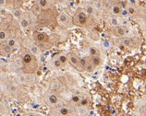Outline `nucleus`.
Here are the masks:
<instances>
[{
    "label": "nucleus",
    "mask_w": 146,
    "mask_h": 116,
    "mask_svg": "<svg viewBox=\"0 0 146 116\" xmlns=\"http://www.w3.org/2000/svg\"><path fill=\"white\" fill-rule=\"evenodd\" d=\"M50 116H80L78 108L70 104L64 103L55 108H51L49 111Z\"/></svg>",
    "instance_id": "nucleus-1"
},
{
    "label": "nucleus",
    "mask_w": 146,
    "mask_h": 116,
    "mask_svg": "<svg viewBox=\"0 0 146 116\" xmlns=\"http://www.w3.org/2000/svg\"><path fill=\"white\" fill-rule=\"evenodd\" d=\"M21 69L25 74H33L36 71L38 64L36 57L33 55L29 51L25 52L21 57Z\"/></svg>",
    "instance_id": "nucleus-2"
},
{
    "label": "nucleus",
    "mask_w": 146,
    "mask_h": 116,
    "mask_svg": "<svg viewBox=\"0 0 146 116\" xmlns=\"http://www.w3.org/2000/svg\"><path fill=\"white\" fill-rule=\"evenodd\" d=\"M73 25L88 28L92 25V17L88 15L84 9H79L72 18Z\"/></svg>",
    "instance_id": "nucleus-3"
},
{
    "label": "nucleus",
    "mask_w": 146,
    "mask_h": 116,
    "mask_svg": "<svg viewBox=\"0 0 146 116\" xmlns=\"http://www.w3.org/2000/svg\"><path fill=\"white\" fill-rule=\"evenodd\" d=\"M43 100H44V102L46 104L47 106L51 108H55V107L64 104V100L56 91L46 92V93L44 95Z\"/></svg>",
    "instance_id": "nucleus-4"
},
{
    "label": "nucleus",
    "mask_w": 146,
    "mask_h": 116,
    "mask_svg": "<svg viewBox=\"0 0 146 116\" xmlns=\"http://www.w3.org/2000/svg\"><path fill=\"white\" fill-rule=\"evenodd\" d=\"M68 64H70L73 68H75L77 71L79 72H83V68L82 63H80V58L78 55H76L74 53H70L68 55Z\"/></svg>",
    "instance_id": "nucleus-5"
},
{
    "label": "nucleus",
    "mask_w": 146,
    "mask_h": 116,
    "mask_svg": "<svg viewBox=\"0 0 146 116\" xmlns=\"http://www.w3.org/2000/svg\"><path fill=\"white\" fill-rule=\"evenodd\" d=\"M56 22L60 27L65 29H68V28H70L71 26H73V21H72V18L68 16V14L66 13H60L58 16L56 18Z\"/></svg>",
    "instance_id": "nucleus-6"
},
{
    "label": "nucleus",
    "mask_w": 146,
    "mask_h": 116,
    "mask_svg": "<svg viewBox=\"0 0 146 116\" xmlns=\"http://www.w3.org/2000/svg\"><path fill=\"white\" fill-rule=\"evenodd\" d=\"M10 114L9 107L5 100H4L3 94L0 92V115L1 116H9Z\"/></svg>",
    "instance_id": "nucleus-7"
},
{
    "label": "nucleus",
    "mask_w": 146,
    "mask_h": 116,
    "mask_svg": "<svg viewBox=\"0 0 146 116\" xmlns=\"http://www.w3.org/2000/svg\"><path fill=\"white\" fill-rule=\"evenodd\" d=\"M112 32L115 36H117V37H125L127 34H128L129 32V30L125 28V27H123V26H117V27H113V30H112Z\"/></svg>",
    "instance_id": "nucleus-8"
},
{
    "label": "nucleus",
    "mask_w": 146,
    "mask_h": 116,
    "mask_svg": "<svg viewBox=\"0 0 146 116\" xmlns=\"http://www.w3.org/2000/svg\"><path fill=\"white\" fill-rule=\"evenodd\" d=\"M33 38L35 42H39V44H46L49 40V36L45 32H35L33 33Z\"/></svg>",
    "instance_id": "nucleus-9"
},
{
    "label": "nucleus",
    "mask_w": 146,
    "mask_h": 116,
    "mask_svg": "<svg viewBox=\"0 0 146 116\" xmlns=\"http://www.w3.org/2000/svg\"><path fill=\"white\" fill-rule=\"evenodd\" d=\"M29 52L32 53L33 55L35 56L36 58L39 57L41 55V53H42V51H41L40 47L37 44H32L29 46Z\"/></svg>",
    "instance_id": "nucleus-10"
},
{
    "label": "nucleus",
    "mask_w": 146,
    "mask_h": 116,
    "mask_svg": "<svg viewBox=\"0 0 146 116\" xmlns=\"http://www.w3.org/2000/svg\"><path fill=\"white\" fill-rule=\"evenodd\" d=\"M19 23H20V26L21 27L23 30H27L30 27V24H31V22H30V18H27L26 16H22L21 17V18L19 19Z\"/></svg>",
    "instance_id": "nucleus-11"
},
{
    "label": "nucleus",
    "mask_w": 146,
    "mask_h": 116,
    "mask_svg": "<svg viewBox=\"0 0 146 116\" xmlns=\"http://www.w3.org/2000/svg\"><path fill=\"white\" fill-rule=\"evenodd\" d=\"M123 9L121 7L120 5H117V4H115L112 7H111V12L115 16H121V12H122Z\"/></svg>",
    "instance_id": "nucleus-12"
},
{
    "label": "nucleus",
    "mask_w": 146,
    "mask_h": 116,
    "mask_svg": "<svg viewBox=\"0 0 146 116\" xmlns=\"http://www.w3.org/2000/svg\"><path fill=\"white\" fill-rule=\"evenodd\" d=\"M84 9L86 10L88 15L91 17H94L95 14V11H96V9H95V7L93 4H86L85 7H84Z\"/></svg>",
    "instance_id": "nucleus-13"
},
{
    "label": "nucleus",
    "mask_w": 146,
    "mask_h": 116,
    "mask_svg": "<svg viewBox=\"0 0 146 116\" xmlns=\"http://www.w3.org/2000/svg\"><path fill=\"white\" fill-rule=\"evenodd\" d=\"M135 42H134L133 39L131 38H124L122 40V44L127 46V47H129V48H134L135 47Z\"/></svg>",
    "instance_id": "nucleus-14"
},
{
    "label": "nucleus",
    "mask_w": 146,
    "mask_h": 116,
    "mask_svg": "<svg viewBox=\"0 0 146 116\" xmlns=\"http://www.w3.org/2000/svg\"><path fill=\"white\" fill-rule=\"evenodd\" d=\"M51 67L54 69H59L61 67H63V65L61 64V62L58 59V56H56L55 58H53L51 62Z\"/></svg>",
    "instance_id": "nucleus-15"
},
{
    "label": "nucleus",
    "mask_w": 146,
    "mask_h": 116,
    "mask_svg": "<svg viewBox=\"0 0 146 116\" xmlns=\"http://www.w3.org/2000/svg\"><path fill=\"white\" fill-rule=\"evenodd\" d=\"M89 57H90V60L92 62V64L94 65V67L95 68L101 65L102 60H101V56H100V55H97V56H89Z\"/></svg>",
    "instance_id": "nucleus-16"
},
{
    "label": "nucleus",
    "mask_w": 146,
    "mask_h": 116,
    "mask_svg": "<svg viewBox=\"0 0 146 116\" xmlns=\"http://www.w3.org/2000/svg\"><path fill=\"white\" fill-rule=\"evenodd\" d=\"M6 44L9 46V47L11 48V49H14L16 46L18 45V42H17V40L15 38H12V37H9V39L7 40V42H6Z\"/></svg>",
    "instance_id": "nucleus-17"
},
{
    "label": "nucleus",
    "mask_w": 146,
    "mask_h": 116,
    "mask_svg": "<svg viewBox=\"0 0 146 116\" xmlns=\"http://www.w3.org/2000/svg\"><path fill=\"white\" fill-rule=\"evenodd\" d=\"M57 56H58V59L61 62V64L63 65V67L68 63V55H66V53H60V55H58Z\"/></svg>",
    "instance_id": "nucleus-18"
},
{
    "label": "nucleus",
    "mask_w": 146,
    "mask_h": 116,
    "mask_svg": "<svg viewBox=\"0 0 146 116\" xmlns=\"http://www.w3.org/2000/svg\"><path fill=\"white\" fill-rule=\"evenodd\" d=\"M9 38V34L7 30H0V42H7Z\"/></svg>",
    "instance_id": "nucleus-19"
},
{
    "label": "nucleus",
    "mask_w": 146,
    "mask_h": 116,
    "mask_svg": "<svg viewBox=\"0 0 146 116\" xmlns=\"http://www.w3.org/2000/svg\"><path fill=\"white\" fill-rule=\"evenodd\" d=\"M38 6L40 9H47L49 7V1L48 0H38Z\"/></svg>",
    "instance_id": "nucleus-20"
},
{
    "label": "nucleus",
    "mask_w": 146,
    "mask_h": 116,
    "mask_svg": "<svg viewBox=\"0 0 146 116\" xmlns=\"http://www.w3.org/2000/svg\"><path fill=\"white\" fill-rule=\"evenodd\" d=\"M1 51H2V53L4 55H9V53L12 52V49H11L9 45H7V44H5L2 47V49H1Z\"/></svg>",
    "instance_id": "nucleus-21"
},
{
    "label": "nucleus",
    "mask_w": 146,
    "mask_h": 116,
    "mask_svg": "<svg viewBox=\"0 0 146 116\" xmlns=\"http://www.w3.org/2000/svg\"><path fill=\"white\" fill-rule=\"evenodd\" d=\"M100 55V52L97 48L95 47H90L89 49V56H97Z\"/></svg>",
    "instance_id": "nucleus-22"
},
{
    "label": "nucleus",
    "mask_w": 146,
    "mask_h": 116,
    "mask_svg": "<svg viewBox=\"0 0 146 116\" xmlns=\"http://www.w3.org/2000/svg\"><path fill=\"white\" fill-rule=\"evenodd\" d=\"M21 116H44L40 113H36V111H28V113H24Z\"/></svg>",
    "instance_id": "nucleus-23"
},
{
    "label": "nucleus",
    "mask_w": 146,
    "mask_h": 116,
    "mask_svg": "<svg viewBox=\"0 0 146 116\" xmlns=\"http://www.w3.org/2000/svg\"><path fill=\"white\" fill-rule=\"evenodd\" d=\"M13 16L16 18L17 19H20L21 17L22 16V14H21V11L20 9H16V10H14L13 11Z\"/></svg>",
    "instance_id": "nucleus-24"
},
{
    "label": "nucleus",
    "mask_w": 146,
    "mask_h": 116,
    "mask_svg": "<svg viewBox=\"0 0 146 116\" xmlns=\"http://www.w3.org/2000/svg\"><path fill=\"white\" fill-rule=\"evenodd\" d=\"M93 5L94 6L95 9H100L102 7V1L101 0H96V1H94Z\"/></svg>",
    "instance_id": "nucleus-25"
},
{
    "label": "nucleus",
    "mask_w": 146,
    "mask_h": 116,
    "mask_svg": "<svg viewBox=\"0 0 146 116\" xmlns=\"http://www.w3.org/2000/svg\"><path fill=\"white\" fill-rule=\"evenodd\" d=\"M140 114H141V116H146V104L141 108Z\"/></svg>",
    "instance_id": "nucleus-26"
},
{
    "label": "nucleus",
    "mask_w": 146,
    "mask_h": 116,
    "mask_svg": "<svg viewBox=\"0 0 146 116\" xmlns=\"http://www.w3.org/2000/svg\"><path fill=\"white\" fill-rule=\"evenodd\" d=\"M110 22H111V24H112L113 27H117L118 26V22H117V19L116 18H112L110 19Z\"/></svg>",
    "instance_id": "nucleus-27"
},
{
    "label": "nucleus",
    "mask_w": 146,
    "mask_h": 116,
    "mask_svg": "<svg viewBox=\"0 0 146 116\" xmlns=\"http://www.w3.org/2000/svg\"><path fill=\"white\" fill-rule=\"evenodd\" d=\"M127 9H128L129 15H134V14H135V9H134L133 7H129Z\"/></svg>",
    "instance_id": "nucleus-28"
},
{
    "label": "nucleus",
    "mask_w": 146,
    "mask_h": 116,
    "mask_svg": "<svg viewBox=\"0 0 146 116\" xmlns=\"http://www.w3.org/2000/svg\"><path fill=\"white\" fill-rule=\"evenodd\" d=\"M129 11H128V9H123L122 10V12H121V16H123V17H127V16H129Z\"/></svg>",
    "instance_id": "nucleus-29"
},
{
    "label": "nucleus",
    "mask_w": 146,
    "mask_h": 116,
    "mask_svg": "<svg viewBox=\"0 0 146 116\" xmlns=\"http://www.w3.org/2000/svg\"><path fill=\"white\" fill-rule=\"evenodd\" d=\"M5 4V0H0V5H4Z\"/></svg>",
    "instance_id": "nucleus-30"
},
{
    "label": "nucleus",
    "mask_w": 146,
    "mask_h": 116,
    "mask_svg": "<svg viewBox=\"0 0 146 116\" xmlns=\"http://www.w3.org/2000/svg\"><path fill=\"white\" fill-rule=\"evenodd\" d=\"M58 1H59L60 3H64L65 1H66V0H58Z\"/></svg>",
    "instance_id": "nucleus-31"
},
{
    "label": "nucleus",
    "mask_w": 146,
    "mask_h": 116,
    "mask_svg": "<svg viewBox=\"0 0 146 116\" xmlns=\"http://www.w3.org/2000/svg\"><path fill=\"white\" fill-rule=\"evenodd\" d=\"M94 1H96V0H94Z\"/></svg>",
    "instance_id": "nucleus-32"
}]
</instances>
